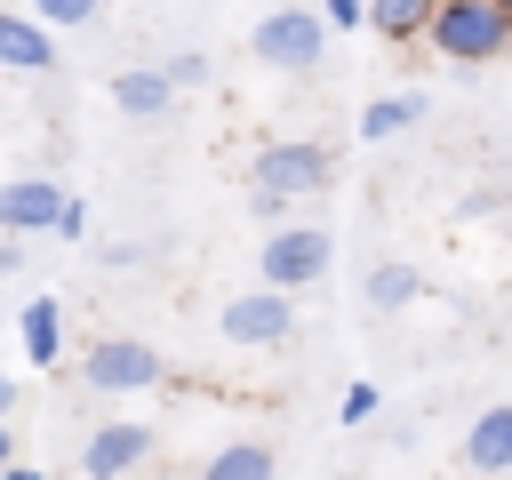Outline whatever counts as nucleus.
Returning a JSON list of instances; mask_svg holds the SVG:
<instances>
[{
    "mask_svg": "<svg viewBox=\"0 0 512 480\" xmlns=\"http://www.w3.org/2000/svg\"><path fill=\"white\" fill-rule=\"evenodd\" d=\"M416 120H424V96H368L360 104V144H384V136H400Z\"/></svg>",
    "mask_w": 512,
    "mask_h": 480,
    "instance_id": "obj_15",
    "label": "nucleus"
},
{
    "mask_svg": "<svg viewBox=\"0 0 512 480\" xmlns=\"http://www.w3.org/2000/svg\"><path fill=\"white\" fill-rule=\"evenodd\" d=\"M248 184L288 192V200H312V192H328V184H336V152H328V144H312V136H272V144H256Z\"/></svg>",
    "mask_w": 512,
    "mask_h": 480,
    "instance_id": "obj_3",
    "label": "nucleus"
},
{
    "mask_svg": "<svg viewBox=\"0 0 512 480\" xmlns=\"http://www.w3.org/2000/svg\"><path fill=\"white\" fill-rule=\"evenodd\" d=\"M64 208H72V192L56 184V176H8L0 184V232H56L64 224Z\"/></svg>",
    "mask_w": 512,
    "mask_h": 480,
    "instance_id": "obj_7",
    "label": "nucleus"
},
{
    "mask_svg": "<svg viewBox=\"0 0 512 480\" xmlns=\"http://www.w3.org/2000/svg\"><path fill=\"white\" fill-rule=\"evenodd\" d=\"M176 80H168V64H128V72H112V112L120 120H168L176 112Z\"/></svg>",
    "mask_w": 512,
    "mask_h": 480,
    "instance_id": "obj_10",
    "label": "nucleus"
},
{
    "mask_svg": "<svg viewBox=\"0 0 512 480\" xmlns=\"http://www.w3.org/2000/svg\"><path fill=\"white\" fill-rule=\"evenodd\" d=\"M464 472L472 480H504L512 472V400H488L464 424Z\"/></svg>",
    "mask_w": 512,
    "mask_h": 480,
    "instance_id": "obj_9",
    "label": "nucleus"
},
{
    "mask_svg": "<svg viewBox=\"0 0 512 480\" xmlns=\"http://www.w3.org/2000/svg\"><path fill=\"white\" fill-rule=\"evenodd\" d=\"M248 216H256V224H288V192H264V184H248Z\"/></svg>",
    "mask_w": 512,
    "mask_h": 480,
    "instance_id": "obj_20",
    "label": "nucleus"
},
{
    "mask_svg": "<svg viewBox=\"0 0 512 480\" xmlns=\"http://www.w3.org/2000/svg\"><path fill=\"white\" fill-rule=\"evenodd\" d=\"M432 16H440V0H368V32H376L384 48L432 40Z\"/></svg>",
    "mask_w": 512,
    "mask_h": 480,
    "instance_id": "obj_13",
    "label": "nucleus"
},
{
    "mask_svg": "<svg viewBox=\"0 0 512 480\" xmlns=\"http://www.w3.org/2000/svg\"><path fill=\"white\" fill-rule=\"evenodd\" d=\"M320 16H328L336 32H368V0H320Z\"/></svg>",
    "mask_w": 512,
    "mask_h": 480,
    "instance_id": "obj_21",
    "label": "nucleus"
},
{
    "mask_svg": "<svg viewBox=\"0 0 512 480\" xmlns=\"http://www.w3.org/2000/svg\"><path fill=\"white\" fill-rule=\"evenodd\" d=\"M376 408H384V392H376L368 376H352V384H344V400H336V416H344V424H376Z\"/></svg>",
    "mask_w": 512,
    "mask_h": 480,
    "instance_id": "obj_19",
    "label": "nucleus"
},
{
    "mask_svg": "<svg viewBox=\"0 0 512 480\" xmlns=\"http://www.w3.org/2000/svg\"><path fill=\"white\" fill-rule=\"evenodd\" d=\"M168 80H176L184 96H192V88H208V80H216V64H208V48H176V56H168Z\"/></svg>",
    "mask_w": 512,
    "mask_h": 480,
    "instance_id": "obj_18",
    "label": "nucleus"
},
{
    "mask_svg": "<svg viewBox=\"0 0 512 480\" xmlns=\"http://www.w3.org/2000/svg\"><path fill=\"white\" fill-rule=\"evenodd\" d=\"M56 240H64V248H72V240H88V208H80V200L64 208V224H56Z\"/></svg>",
    "mask_w": 512,
    "mask_h": 480,
    "instance_id": "obj_23",
    "label": "nucleus"
},
{
    "mask_svg": "<svg viewBox=\"0 0 512 480\" xmlns=\"http://www.w3.org/2000/svg\"><path fill=\"white\" fill-rule=\"evenodd\" d=\"M200 480H280V456L264 440H232V448H216L200 464Z\"/></svg>",
    "mask_w": 512,
    "mask_h": 480,
    "instance_id": "obj_14",
    "label": "nucleus"
},
{
    "mask_svg": "<svg viewBox=\"0 0 512 480\" xmlns=\"http://www.w3.org/2000/svg\"><path fill=\"white\" fill-rule=\"evenodd\" d=\"M328 40H336V24L320 8H304V0H280V8H264L248 24V56L272 64V72H312L328 56Z\"/></svg>",
    "mask_w": 512,
    "mask_h": 480,
    "instance_id": "obj_1",
    "label": "nucleus"
},
{
    "mask_svg": "<svg viewBox=\"0 0 512 480\" xmlns=\"http://www.w3.org/2000/svg\"><path fill=\"white\" fill-rule=\"evenodd\" d=\"M160 376H168V360H160L144 336H96V344L80 352V384H88V392H112V400L152 392Z\"/></svg>",
    "mask_w": 512,
    "mask_h": 480,
    "instance_id": "obj_5",
    "label": "nucleus"
},
{
    "mask_svg": "<svg viewBox=\"0 0 512 480\" xmlns=\"http://www.w3.org/2000/svg\"><path fill=\"white\" fill-rule=\"evenodd\" d=\"M0 64H8V72H24V80H32V72H48V64H56V32H48L32 8H24V16H0Z\"/></svg>",
    "mask_w": 512,
    "mask_h": 480,
    "instance_id": "obj_11",
    "label": "nucleus"
},
{
    "mask_svg": "<svg viewBox=\"0 0 512 480\" xmlns=\"http://www.w3.org/2000/svg\"><path fill=\"white\" fill-rule=\"evenodd\" d=\"M504 8H512V0H504Z\"/></svg>",
    "mask_w": 512,
    "mask_h": 480,
    "instance_id": "obj_27",
    "label": "nucleus"
},
{
    "mask_svg": "<svg viewBox=\"0 0 512 480\" xmlns=\"http://www.w3.org/2000/svg\"><path fill=\"white\" fill-rule=\"evenodd\" d=\"M96 256H104V264H112V272H128V264H144V248H136V240H104V248H96Z\"/></svg>",
    "mask_w": 512,
    "mask_h": 480,
    "instance_id": "obj_22",
    "label": "nucleus"
},
{
    "mask_svg": "<svg viewBox=\"0 0 512 480\" xmlns=\"http://www.w3.org/2000/svg\"><path fill=\"white\" fill-rule=\"evenodd\" d=\"M144 456H152V432H144L136 416H112V424H96V432L80 440V472H88V480H128Z\"/></svg>",
    "mask_w": 512,
    "mask_h": 480,
    "instance_id": "obj_8",
    "label": "nucleus"
},
{
    "mask_svg": "<svg viewBox=\"0 0 512 480\" xmlns=\"http://www.w3.org/2000/svg\"><path fill=\"white\" fill-rule=\"evenodd\" d=\"M32 16H40L48 32H72V24H96L104 0H32Z\"/></svg>",
    "mask_w": 512,
    "mask_h": 480,
    "instance_id": "obj_17",
    "label": "nucleus"
},
{
    "mask_svg": "<svg viewBox=\"0 0 512 480\" xmlns=\"http://www.w3.org/2000/svg\"><path fill=\"white\" fill-rule=\"evenodd\" d=\"M328 264H336V240H328L320 224H272L264 248H256V280H264V288H288V296L312 288Z\"/></svg>",
    "mask_w": 512,
    "mask_h": 480,
    "instance_id": "obj_4",
    "label": "nucleus"
},
{
    "mask_svg": "<svg viewBox=\"0 0 512 480\" xmlns=\"http://www.w3.org/2000/svg\"><path fill=\"white\" fill-rule=\"evenodd\" d=\"M0 272H24V232H0Z\"/></svg>",
    "mask_w": 512,
    "mask_h": 480,
    "instance_id": "obj_24",
    "label": "nucleus"
},
{
    "mask_svg": "<svg viewBox=\"0 0 512 480\" xmlns=\"http://www.w3.org/2000/svg\"><path fill=\"white\" fill-rule=\"evenodd\" d=\"M0 480H40V472H32V464H8V472H0Z\"/></svg>",
    "mask_w": 512,
    "mask_h": 480,
    "instance_id": "obj_25",
    "label": "nucleus"
},
{
    "mask_svg": "<svg viewBox=\"0 0 512 480\" xmlns=\"http://www.w3.org/2000/svg\"><path fill=\"white\" fill-rule=\"evenodd\" d=\"M216 328H224V344H248V352H272V344H288L296 336V296L288 288H248V296H232L224 312H216Z\"/></svg>",
    "mask_w": 512,
    "mask_h": 480,
    "instance_id": "obj_6",
    "label": "nucleus"
},
{
    "mask_svg": "<svg viewBox=\"0 0 512 480\" xmlns=\"http://www.w3.org/2000/svg\"><path fill=\"white\" fill-rule=\"evenodd\" d=\"M16 336H24V360H32V368H56V360H64V304H56V296H24Z\"/></svg>",
    "mask_w": 512,
    "mask_h": 480,
    "instance_id": "obj_12",
    "label": "nucleus"
},
{
    "mask_svg": "<svg viewBox=\"0 0 512 480\" xmlns=\"http://www.w3.org/2000/svg\"><path fill=\"white\" fill-rule=\"evenodd\" d=\"M360 296H368V312H400V304L424 296V272H408V264H376V272L360 280Z\"/></svg>",
    "mask_w": 512,
    "mask_h": 480,
    "instance_id": "obj_16",
    "label": "nucleus"
},
{
    "mask_svg": "<svg viewBox=\"0 0 512 480\" xmlns=\"http://www.w3.org/2000/svg\"><path fill=\"white\" fill-rule=\"evenodd\" d=\"M504 480H512V472H504Z\"/></svg>",
    "mask_w": 512,
    "mask_h": 480,
    "instance_id": "obj_26",
    "label": "nucleus"
},
{
    "mask_svg": "<svg viewBox=\"0 0 512 480\" xmlns=\"http://www.w3.org/2000/svg\"><path fill=\"white\" fill-rule=\"evenodd\" d=\"M424 48L448 56V64H496V56L512 48V8H504V0H440Z\"/></svg>",
    "mask_w": 512,
    "mask_h": 480,
    "instance_id": "obj_2",
    "label": "nucleus"
}]
</instances>
